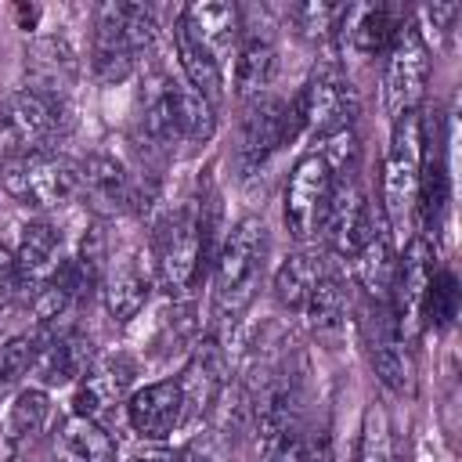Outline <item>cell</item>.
Returning a JSON list of instances; mask_svg holds the SVG:
<instances>
[{"mask_svg":"<svg viewBox=\"0 0 462 462\" xmlns=\"http://www.w3.org/2000/svg\"><path fill=\"white\" fill-rule=\"evenodd\" d=\"M209 263V213L206 202H184L170 209L152 235V278L155 285L184 300Z\"/></svg>","mask_w":462,"mask_h":462,"instance_id":"obj_1","label":"cell"},{"mask_svg":"<svg viewBox=\"0 0 462 462\" xmlns=\"http://www.w3.org/2000/svg\"><path fill=\"white\" fill-rule=\"evenodd\" d=\"M159 22L144 4H101L90 32V72L101 87H116L134 76L137 61L155 47Z\"/></svg>","mask_w":462,"mask_h":462,"instance_id":"obj_3","label":"cell"},{"mask_svg":"<svg viewBox=\"0 0 462 462\" xmlns=\"http://www.w3.org/2000/svg\"><path fill=\"white\" fill-rule=\"evenodd\" d=\"M292 101L300 112V130H307L321 141L350 134V126L357 119V90L336 61H318L314 72L307 76L303 90Z\"/></svg>","mask_w":462,"mask_h":462,"instance_id":"obj_7","label":"cell"},{"mask_svg":"<svg viewBox=\"0 0 462 462\" xmlns=\"http://www.w3.org/2000/svg\"><path fill=\"white\" fill-rule=\"evenodd\" d=\"M346 310H350V285H346L343 271L336 267V260H328L325 271H321V278L314 282V289H310V296H307V303H303L300 314L307 318V325H310L314 332L328 336V332H339V328H343Z\"/></svg>","mask_w":462,"mask_h":462,"instance_id":"obj_29","label":"cell"},{"mask_svg":"<svg viewBox=\"0 0 462 462\" xmlns=\"http://www.w3.org/2000/svg\"><path fill=\"white\" fill-rule=\"evenodd\" d=\"M0 188L32 209H58L79 195L76 162L61 152H32L22 159H7L0 166Z\"/></svg>","mask_w":462,"mask_h":462,"instance_id":"obj_6","label":"cell"},{"mask_svg":"<svg viewBox=\"0 0 462 462\" xmlns=\"http://www.w3.org/2000/svg\"><path fill=\"white\" fill-rule=\"evenodd\" d=\"M69 130V101L47 97L40 90L18 87L0 101V155L22 159L32 152H51Z\"/></svg>","mask_w":462,"mask_h":462,"instance_id":"obj_4","label":"cell"},{"mask_svg":"<svg viewBox=\"0 0 462 462\" xmlns=\"http://www.w3.org/2000/svg\"><path fill=\"white\" fill-rule=\"evenodd\" d=\"M126 462H191L188 448H166V444H148L141 451H134Z\"/></svg>","mask_w":462,"mask_h":462,"instance_id":"obj_38","label":"cell"},{"mask_svg":"<svg viewBox=\"0 0 462 462\" xmlns=\"http://www.w3.org/2000/svg\"><path fill=\"white\" fill-rule=\"evenodd\" d=\"M180 383V393H184V419H202L220 390L227 386V350L217 336H209L206 343L195 346V354L188 357L184 372L177 375Z\"/></svg>","mask_w":462,"mask_h":462,"instance_id":"obj_21","label":"cell"},{"mask_svg":"<svg viewBox=\"0 0 462 462\" xmlns=\"http://www.w3.org/2000/svg\"><path fill=\"white\" fill-rule=\"evenodd\" d=\"M365 336H368V361L379 383L393 393H411L415 390V357L408 343L401 339L393 314L386 303H372L365 318Z\"/></svg>","mask_w":462,"mask_h":462,"instance_id":"obj_14","label":"cell"},{"mask_svg":"<svg viewBox=\"0 0 462 462\" xmlns=\"http://www.w3.org/2000/svg\"><path fill=\"white\" fill-rule=\"evenodd\" d=\"M448 199H451V180H448L444 134H440V123L433 119V130L426 137V119H422V166H419V188H415V213L422 231H433L440 224Z\"/></svg>","mask_w":462,"mask_h":462,"instance_id":"obj_25","label":"cell"},{"mask_svg":"<svg viewBox=\"0 0 462 462\" xmlns=\"http://www.w3.org/2000/svg\"><path fill=\"white\" fill-rule=\"evenodd\" d=\"M419 166H422V112H404L390 126V144L383 159V224L390 231L404 227L415 213V188H419Z\"/></svg>","mask_w":462,"mask_h":462,"instance_id":"obj_5","label":"cell"},{"mask_svg":"<svg viewBox=\"0 0 462 462\" xmlns=\"http://www.w3.org/2000/svg\"><path fill=\"white\" fill-rule=\"evenodd\" d=\"M69 260L65 253V235L58 224L51 220H32L22 227V242L14 249V278H18V292L32 296L36 289H43L61 263Z\"/></svg>","mask_w":462,"mask_h":462,"instance_id":"obj_17","label":"cell"},{"mask_svg":"<svg viewBox=\"0 0 462 462\" xmlns=\"http://www.w3.org/2000/svg\"><path fill=\"white\" fill-rule=\"evenodd\" d=\"M43 328V325H40ZM97 361V350H94V339L79 328H43V346H40V357L32 365V372L40 375V386H69V383H79Z\"/></svg>","mask_w":462,"mask_h":462,"instance_id":"obj_18","label":"cell"},{"mask_svg":"<svg viewBox=\"0 0 462 462\" xmlns=\"http://www.w3.org/2000/svg\"><path fill=\"white\" fill-rule=\"evenodd\" d=\"M357 462H393V433H390V415L379 401L368 404L365 422H361V440H357Z\"/></svg>","mask_w":462,"mask_h":462,"instance_id":"obj_34","label":"cell"},{"mask_svg":"<svg viewBox=\"0 0 462 462\" xmlns=\"http://www.w3.org/2000/svg\"><path fill=\"white\" fill-rule=\"evenodd\" d=\"M325 263H328V256L318 253V249H307V245L300 253L285 256V263L274 271V300H278V307L303 310V303H307L314 282L321 278Z\"/></svg>","mask_w":462,"mask_h":462,"instance_id":"obj_31","label":"cell"},{"mask_svg":"<svg viewBox=\"0 0 462 462\" xmlns=\"http://www.w3.org/2000/svg\"><path fill=\"white\" fill-rule=\"evenodd\" d=\"M79 173V195L90 202L97 217H116L126 209H148L155 199V177L152 173H130L126 162H119L108 152H90L76 162Z\"/></svg>","mask_w":462,"mask_h":462,"instance_id":"obj_9","label":"cell"},{"mask_svg":"<svg viewBox=\"0 0 462 462\" xmlns=\"http://www.w3.org/2000/svg\"><path fill=\"white\" fill-rule=\"evenodd\" d=\"M116 455H119L116 437L101 422L83 415L61 419L43 448V462H116Z\"/></svg>","mask_w":462,"mask_h":462,"instance_id":"obj_24","label":"cell"},{"mask_svg":"<svg viewBox=\"0 0 462 462\" xmlns=\"http://www.w3.org/2000/svg\"><path fill=\"white\" fill-rule=\"evenodd\" d=\"M47 419H51V393L43 386L18 390L4 419V451L11 458H22L47 430Z\"/></svg>","mask_w":462,"mask_h":462,"instance_id":"obj_28","label":"cell"},{"mask_svg":"<svg viewBox=\"0 0 462 462\" xmlns=\"http://www.w3.org/2000/svg\"><path fill=\"white\" fill-rule=\"evenodd\" d=\"M430 282H433V245L426 235H411V242L397 256V271H393V285H390V300H386L404 343H411L422 332Z\"/></svg>","mask_w":462,"mask_h":462,"instance_id":"obj_13","label":"cell"},{"mask_svg":"<svg viewBox=\"0 0 462 462\" xmlns=\"http://www.w3.org/2000/svg\"><path fill=\"white\" fill-rule=\"evenodd\" d=\"M350 263H354V278L365 289V296L372 303H386L390 285H393V271H397V253H393V235L383 220L365 238V245L350 256Z\"/></svg>","mask_w":462,"mask_h":462,"instance_id":"obj_27","label":"cell"},{"mask_svg":"<svg viewBox=\"0 0 462 462\" xmlns=\"http://www.w3.org/2000/svg\"><path fill=\"white\" fill-rule=\"evenodd\" d=\"M271 256V235L260 217H242L213 253V303L224 321H235L260 292Z\"/></svg>","mask_w":462,"mask_h":462,"instance_id":"obj_2","label":"cell"},{"mask_svg":"<svg viewBox=\"0 0 462 462\" xmlns=\"http://www.w3.org/2000/svg\"><path fill=\"white\" fill-rule=\"evenodd\" d=\"M152 285H155V278L148 274L141 256L137 253H123V256H108L97 289H101L108 318L116 325H126V321H134L144 310V303L152 296Z\"/></svg>","mask_w":462,"mask_h":462,"instance_id":"obj_20","label":"cell"},{"mask_svg":"<svg viewBox=\"0 0 462 462\" xmlns=\"http://www.w3.org/2000/svg\"><path fill=\"white\" fill-rule=\"evenodd\" d=\"M458 314V282L448 267H433V282L426 292V310H422V325L430 328H448Z\"/></svg>","mask_w":462,"mask_h":462,"instance_id":"obj_35","label":"cell"},{"mask_svg":"<svg viewBox=\"0 0 462 462\" xmlns=\"http://www.w3.org/2000/svg\"><path fill=\"white\" fill-rule=\"evenodd\" d=\"M130 383H134V365L126 357H105L94 361V368L76 383V397H72V415L94 419L105 426V419L126 404L130 397Z\"/></svg>","mask_w":462,"mask_h":462,"instance_id":"obj_19","label":"cell"},{"mask_svg":"<svg viewBox=\"0 0 462 462\" xmlns=\"http://www.w3.org/2000/svg\"><path fill=\"white\" fill-rule=\"evenodd\" d=\"M339 14H343V4H300V7L289 11L296 32H300L303 40H314V43L336 36Z\"/></svg>","mask_w":462,"mask_h":462,"instance_id":"obj_36","label":"cell"},{"mask_svg":"<svg viewBox=\"0 0 462 462\" xmlns=\"http://www.w3.org/2000/svg\"><path fill=\"white\" fill-rule=\"evenodd\" d=\"M300 130V112L296 101H282L274 94H260L249 97L238 119V144H235V162L242 177H253L260 166H267V159L289 144Z\"/></svg>","mask_w":462,"mask_h":462,"instance_id":"obj_8","label":"cell"},{"mask_svg":"<svg viewBox=\"0 0 462 462\" xmlns=\"http://www.w3.org/2000/svg\"><path fill=\"white\" fill-rule=\"evenodd\" d=\"M242 22L245 18L235 4H188L177 14V29H184L220 69H224L227 58H235Z\"/></svg>","mask_w":462,"mask_h":462,"instance_id":"obj_22","label":"cell"},{"mask_svg":"<svg viewBox=\"0 0 462 462\" xmlns=\"http://www.w3.org/2000/svg\"><path fill=\"white\" fill-rule=\"evenodd\" d=\"M430 83V47L422 29L404 18L397 29L393 43L386 47V65H383V87H386V112L397 119L404 112H419L422 94Z\"/></svg>","mask_w":462,"mask_h":462,"instance_id":"obj_10","label":"cell"},{"mask_svg":"<svg viewBox=\"0 0 462 462\" xmlns=\"http://www.w3.org/2000/svg\"><path fill=\"white\" fill-rule=\"evenodd\" d=\"M375 217L368 206V195L361 188L357 170L354 173H332V195L325 206V220H321V238H325V253L350 260L365 238L375 231Z\"/></svg>","mask_w":462,"mask_h":462,"instance_id":"obj_12","label":"cell"},{"mask_svg":"<svg viewBox=\"0 0 462 462\" xmlns=\"http://www.w3.org/2000/svg\"><path fill=\"white\" fill-rule=\"evenodd\" d=\"M170 108H173V134L177 144H206L217 134V105H209L199 90L184 79L170 76Z\"/></svg>","mask_w":462,"mask_h":462,"instance_id":"obj_30","label":"cell"},{"mask_svg":"<svg viewBox=\"0 0 462 462\" xmlns=\"http://www.w3.org/2000/svg\"><path fill=\"white\" fill-rule=\"evenodd\" d=\"M332 195V166L321 152H307L296 159L289 184H285V202H282V217L289 235L307 245L321 235V220H325V206Z\"/></svg>","mask_w":462,"mask_h":462,"instance_id":"obj_11","label":"cell"},{"mask_svg":"<svg viewBox=\"0 0 462 462\" xmlns=\"http://www.w3.org/2000/svg\"><path fill=\"white\" fill-rule=\"evenodd\" d=\"M274 65H278V47L271 32L242 22V36L235 47V94L242 101L260 97L274 79Z\"/></svg>","mask_w":462,"mask_h":462,"instance_id":"obj_26","label":"cell"},{"mask_svg":"<svg viewBox=\"0 0 462 462\" xmlns=\"http://www.w3.org/2000/svg\"><path fill=\"white\" fill-rule=\"evenodd\" d=\"M126 422L134 433H141L144 440H166L177 426H184V393L177 379H155L144 383L137 390H130L126 397Z\"/></svg>","mask_w":462,"mask_h":462,"instance_id":"obj_16","label":"cell"},{"mask_svg":"<svg viewBox=\"0 0 462 462\" xmlns=\"http://www.w3.org/2000/svg\"><path fill=\"white\" fill-rule=\"evenodd\" d=\"M404 18H408V11L390 7V4H343L336 40L343 51H350L357 58L386 54V47L393 43Z\"/></svg>","mask_w":462,"mask_h":462,"instance_id":"obj_15","label":"cell"},{"mask_svg":"<svg viewBox=\"0 0 462 462\" xmlns=\"http://www.w3.org/2000/svg\"><path fill=\"white\" fill-rule=\"evenodd\" d=\"M300 462H336L332 440H328L325 433H318V437L303 440V455H300Z\"/></svg>","mask_w":462,"mask_h":462,"instance_id":"obj_39","label":"cell"},{"mask_svg":"<svg viewBox=\"0 0 462 462\" xmlns=\"http://www.w3.org/2000/svg\"><path fill=\"white\" fill-rule=\"evenodd\" d=\"M18 292V278H14V253L7 245H0V314L7 310V303Z\"/></svg>","mask_w":462,"mask_h":462,"instance_id":"obj_37","label":"cell"},{"mask_svg":"<svg viewBox=\"0 0 462 462\" xmlns=\"http://www.w3.org/2000/svg\"><path fill=\"white\" fill-rule=\"evenodd\" d=\"M40 346H43V328L18 332L7 343H0V390H7L25 372H32V365L40 357Z\"/></svg>","mask_w":462,"mask_h":462,"instance_id":"obj_33","label":"cell"},{"mask_svg":"<svg viewBox=\"0 0 462 462\" xmlns=\"http://www.w3.org/2000/svg\"><path fill=\"white\" fill-rule=\"evenodd\" d=\"M173 51H177V61H180V79L191 90H199L209 105H217L224 97V69L177 25H173Z\"/></svg>","mask_w":462,"mask_h":462,"instance_id":"obj_32","label":"cell"},{"mask_svg":"<svg viewBox=\"0 0 462 462\" xmlns=\"http://www.w3.org/2000/svg\"><path fill=\"white\" fill-rule=\"evenodd\" d=\"M79 61L65 36H36L25 47V87L65 101L76 83Z\"/></svg>","mask_w":462,"mask_h":462,"instance_id":"obj_23","label":"cell"}]
</instances>
